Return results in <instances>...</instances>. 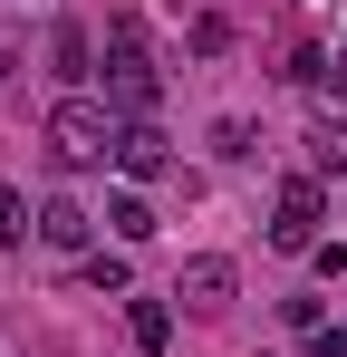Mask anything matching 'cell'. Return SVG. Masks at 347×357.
<instances>
[{
	"label": "cell",
	"instance_id": "cell-3",
	"mask_svg": "<svg viewBox=\"0 0 347 357\" xmlns=\"http://www.w3.org/2000/svg\"><path fill=\"white\" fill-rule=\"evenodd\" d=\"M318 222H328L318 174H289V183H280V203H270V241H280V251H318Z\"/></svg>",
	"mask_w": 347,
	"mask_h": 357
},
{
	"label": "cell",
	"instance_id": "cell-6",
	"mask_svg": "<svg viewBox=\"0 0 347 357\" xmlns=\"http://www.w3.org/2000/svg\"><path fill=\"white\" fill-rule=\"evenodd\" d=\"M39 241H49V251H87V241H97V213L58 193V203H39Z\"/></svg>",
	"mask_w": 347,
	"mask_h": 357
},
{
	"label": "cell",
	"instance_id": "cell-1",
	"mask_svg": "<svg viewBox=\"0 0 347 357\" xmlns=\"http://www.w3.org/2000/svg\"><path fill=\"white\" fill-rule=\"evenodd\" d=\"M107 97H116L135 126L155 116V97H164V77H155V49H145V29H135V20H116V29H107Z\"/></svg>",
	"mask_w": 347,
	"mask_h": 357
},
{
	"label": "cell",
	"instance_id": "cell-12",
	"mask_svg": "<svg viewBox=\"0 0 347 357\" xmlns=\"http://www.w3.org/2000/svg\"><path fill=\"white\" fill-rule=\"evenodd\" d=\"M0 77H10V49H0Z\"/></svg>",
	"mask_w": 347,
	"mask_h": 357
},
{
	"label": "cell",
	"instance_id": "cell-9",
	"mask_svg": "<svg viewBox=\"0 0 347 357\" xmlns=\"http://www.w3.org/2000/svg\"><path fill=\"white\" fill-rule=\"evenodd\" d=\"M39 232V222H29V203H20V183H0V251H10V241H29Z\"/></svg>",
	"mask_w": 347,
	"mask_h": 357
},
{
	"label": "cell",
	"instance_id": "cell-8",
	"mask_svg": "<svg viewBox=\"0 0 347 357\" xmlns=\"http://www.w3.org/2000/svg\"><path fill=\"white\" fill-rule=\"evenodd\" d=\"M125 338H135V348H164V338H174V309H164V299H135V309H125Z\"/></svg>",
	"mask_w": 347,
	"mask_h": 357
},
{
	"label": "cell",
	"instance_id": "cell-5",
	"mask_svg": "<svg viewBox=\"0 0 347 357\" xmlns=\"http://www.w3.org/2000/svg\"><path fill=\"white\" fill-rule=\"evenodd\" d=\"M116 165H125V174H135V183H155V174H174V145H164V135H155V116H145V126H125V135H116Z\"/></svg>",
	"mask_w": 347,
	"mask_h": 357
},
{
	"label": "cell",
	"instance_id": "cell-4",
	"mask_svg": "<svg viewBox=\"0 0 347 357\" xmlns=\"http://www.w3.org/2000/svg\"><path fill=\"white\" fill-rule=\"evenodd\" d=\"M231 290H241V271H231L222 251L183 261V280H174V299H183V309H231Z\"/></svg>",
	"mask_w": 347,
	"mask_h": 357
},
{
	"label": "cell",
	"instance_id": "cell-7",
	"mask_svg": "<svg viewBox=\"0 0 347 357\" xmlns=\"http://www.w3.org/2000/svg\"><path fill=\"white\" fill-rule=\"evenodd\" d=\"M87 59H97V49H87V29H77V20H58V29H49V68L77 87V77H87Z\"/></svg>",
	"mask_w": 347,
	"mask_h": 357
},
{
	"label": "cell",
	"instance_id": "cell-11",
	"mask_svg": "<svg viewBox=\"0 0 347 357\" xmlns=\"http://www.w3.org/2000/svg\"><path fill=\"white\" fill-rule=\"evenodd\" d=\"M309 357H347V328H309Z\"/></svg>",
	"mask_w": 347,
	"mask_h": 357
},
{
	"label": "cell",
	"instance_id": "cell-10",
	"mask_svg": "<svg viewBox=\"0 0 347 357\" xmlns=\"http://www.w3.org/2000/svg\"><path fill=\"white\" fill-rule=\"evenodd\" d=\"M107 222H116V241H145V232H155V213H145L135 193H116V203H107Z\"/></svg>",
	"mask_w": 347,
	"mask_h": 357
},
{
	"label": "cell",
	"instance_id": "cell-2",
	"mask_svg": "<svg viewBox=\"0 0 347 357\" xmlns=\"http://www.w3.org/2000/svg\"><path fill=\"white\" fill-rule=\"evenodd\" d=\"M116 135H125V126H116L97 97H58V107H49V155H58V165H107Z\"/></svg>",
	"mask_w": 347,
	"mask_h": 357
}]
</instances>
